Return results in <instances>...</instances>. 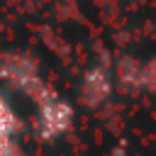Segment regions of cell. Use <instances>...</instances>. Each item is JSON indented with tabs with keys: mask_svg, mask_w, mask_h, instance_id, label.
<instances>
[{
	"mask_svg": "<svg viewBox=\"0 0 156 156\" xmlns=\"http://www.w3.org/2000/svg\"><path fill=\"white\" fill-rule=\"evenodd\" d=\"M0 78L7 80L20 93H24L27 98H32L34 102H39V100H44L46 95L54 93L41 78L39 63L27 54H5V56H0Z\"/></svg>",
	"mask_w": 156,
	"mask_h": 156,
	"instance_id": "1",
	"label": "cell"
},
{
	"mask_svg": "<svg viewBox=\"0 0 156 156\" xmlns=\"http://www.w3.org/2000/svg\"><path fill=\"white\" fill-rule=\"evenodd\" d=\"M73 124V105L56 93L37 102V134L41 141H56Z\"/></svg>",
	"mask_w": 156,
	"mask_h": 156,
	"instance_id": "2",
	"label": "cell"
},
{
	"mask_svg": "<svg viewBox=\"0 0 156 156\" xmlns=\"http://www.w3.org/2000/svg\"><path fill=\"white\" fill-rule=\"evenodd\" d=\"M112 95V76L105 66H90L83 78H80V85H78V100L80 105L90 107V110H98L102 107Z\"/></svg>",
	"mask_w": 156,
	"mask_h": 156,
	"instance_id": "3",
	"label": "cell"
},
{
	"mask_svg": "<svg viewBox=\"0 0 156 156\" xmlns=\"http://www.w3.org/2000/svg\"><path fill=\"white\" fill-rule=\"evenodd\" d=\"M117 78H119L122 85L151 90V85H154V66L151 63H139L136 58L124 56L117 63Z\"/></svg>",
	"mask_w": 156,
	"mask_h": 156,
	"instance_id": "4",
	"label": "cell"
},
{
	"mask_svg": "<svg viewBox=\"0 0 156 156\" xmlns=\"http://www.w3.org/2000/svg\"><path fill=\"white\" fill-rule=\"evenodd\" d=\"M17 132H20V119L10 107V102L0 95V139H10Z\"/></svg>",
	"mask_w": 156,
	"mask_h": 156,
	"instance_id": "5",
	"label": "cell"
},
{
	"mask_svg": "<svg viewBox=\"0 0 156 156\" xmlns=\"http://www.w3.org/2000/svg\"><path fill=\"white\" fill-rule=\"evenodd\" d=\"M0 156H24V154L15 141V136H10V139H0Z\"/></svg>",
	"mask_w": 156,
	"mask_h": 156,
	"instance_id": "6",
	"label": "cell"
}]
</instances>
